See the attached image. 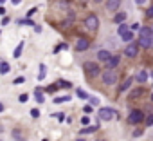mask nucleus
Segmentation results:
<instances>
[{
    "instance_id": "1",
    "label": "nucleus",
    "mask_w": 153,
    "mask_h": 141,
    "mask_svg": "<svg viewBox=\"0 0 153 141\" xmlns=\"http://www.w3.org/2000/svg\"><path fill=\"white\" fill-rule=\"evenodd\" d=\"M101 80H103V83L105 85H115L117 83V80H119V76H117V70L115 69H106V70H103V74H101Z\"/></svg>"
},
{
    "instance_id": "2",
    "label": "nucleus",
    "mask_w": 153,
    "mask_h": 141,
    "mask_svg": "<svg viewBox=\"0 0 153 141\" xmlns=\"http://www.w3.org/2000/svg\"><path fill=\"white\" fill-rule=\"evenodd\" d=\"M83 69H85L87 76H90V78H96V76L101 74V67H99L96 62H85V63H83Z\"/></svg>"
},
{
    "instance_id": "3",
    "label": "nucleus",
    "mask_w": 153,
    "mask_h": 141,
    "mask_svg": "<svg viewBox=\"0 0 153 141\" xmlns=\"http://www.w3.org/2000/svg\"><path fill=\"white\" fill-rule=\"evenodd\" d=\"M114 118H119V114H117L115 109H112V107H103V109H99V119H101V121H112Z\"/></svg>"
},
{
    "instance_id": "4",
    "label": "nucleus",
    "mask_w": 153,
    "mask_h": 141,
    "mask_svg": "<svg viewBox=\"0 0 153 141\" xmlns=\"http://www.w3.org/2000/svg\"><path fill=\"white\" fill-rule=\"evenodd\" d=\"M85 27H87L90 33H96V31L99 29V18H97V15H88V16L85 18Z\"/></svg>"
},
{
    "instance_id": "5",
    "label": "nucleus",
    "mask_w": 153,
    "mask_h": 141,
    "mask_svg": "<svg viewBox=\"0 0 153 141\" xmlns=\"http://www.w3.org/2000/svg\"><path fill=\"white\" fill-rule=\"evenodd\" d=\"M144 121V114L139 110V109H133L130 114H128V123L130 125H139V123H142Z\"/></svg>"
},
{
    "instance_id": "6",
    "label": "nucleus",
    "mask_w": 153,
    "mask_h": 141,
    "mask_svg": "<svg viewBox=\"0 0 153 141\" xmlns=\"http://www.w3.org/2000/svg\"><path fill=\"white\" fill-rule=\"evenodd\" d=\"M139 49H140V45H139L137 42H130V44H126V47H124V56L135 58V56L139 54Z\"/></svg>"
},
{
    "instance_id": "7",
    "label": "nucleus",
    "mask_w": 153,
    "mask_h": 141,
    "mask_svg": "<svg viewBox=\"0 0 153 141\" xmlns=\"http://www.w3.org/2000/svg\"><path fill=\"white\" fill-rule=\"evenodd\" d=\"M88 47H90V40H87V38H78V42H76V45H74V49L78 52L88 51Z\"/></svg>"
},
{
    "instance_id": "8",
    "label": "nucleus",
    "mask_w": 153,
    "mask_h": 141,
    "mask_svg": "<svg viewBox=\"0 0 153 141\" xmlns=\"http://www.w3.org/2000/svg\"><path fill=\"white\" fill-rule=\"evenodd\" d=\"M105 8H106V11L117 13L119 8H121V0H106V2H105Z\"/></svg>"
},
{
    "instance_id": "9",
    "label": "nucleus",
    "mask_w": 153,
    "mask_h": 141,
    "mask_svg": "<svg viewBox=\"0 0 153 141\" xmlns=\"http://www.w3.org/2000/svg\"><path fill=\"white\" fill-rule=\"evenodd\" d=\"M119 63H121V56H119V54H112V58H110L108 62H105V67H106V69H115Z\"/></svg>"
},
{
    "instance_id": "10",
    "label": "nucleus",
    "mask_w": 153,
    "mask_h": 141,
    "mask_svg": "<svg viewBox=\"0 0 153 141\" xmlns=\"http://www.w3.org/2000/svg\"><path fill=\"white\" fill-rule=\"evenodd\" d=\"M151 36H139L137 44L140 45V49H151Z\"/></svg>"
},
{
    "instance_id": "11",
    "label": "nucleus",
    "mask_w": 153,
    "mask_h": 141,
    "mask_svg": "<svg viewBox=\"0 0 153 141\" xmlns=\"http://www.w3.org/2000/svg\"><path fill=\"white\" fill-rule=\"evenodd\" d=\"M149 80V73L148 70H144V69H140L139 73H137V76H135V82H139V83H146Z\"/></svg>"
},
{
    "instance_id": "12",
    "label": "nucleus",
    "mask_w": 153,
    "mask_h": 141,
    "mask_svg": "<svg viewBox=\"0 0 153 141\" xmlns=\"http://www.w3.org/2000/svg\"><path fill=\"white\" fill-rule=\"evenodd\" d=\"M110 58H112V52H110L108 49H101V51H97V60H99V62L105 63V62H108Z\"/></svg>"
},
{
    "instance_id": "13",
    "label": "nucleus",
    "mask_w": 153,
    "mask_h": 141,
    "mask_svg": "<svg viewBox=\"0 0 153 141\" xmlns=\"http://www.w3.org/2000/svg\"><path fill=\"white\" fill-rule=\"evenodd\" d=\"M133 38H135V34H133V31H131V29H128L126 33H123V34H121V40H123L124 44H130V42H133Z\"/></svg>"
},
{
    "instance_id": "14",
    "label": "nucleus",
    "mask_w": 153,
    "mask_h": 141,
    "mask_svg": "<svg viewBox=\"0 0 153 141\" xmlns=\"http://www.w3.org/2000/svg\"><path fill=\"white\" fill-rule=\"evenodd\" d=\"M133 80H135V78H126V80H124V82H123V83L119 85V92H126V91H128V89L131 87Z\"/></svg>"
},
{
    "instance_id": "15",
    "label": "nucleus",
    "mask_w": 153,
    "mask_h": 141,
    "mask_svg": "<svg viewBox=\"0 0 153 141\" xmlns=\"http://www.w3.org/2000/svg\"><path fill=\"white\" fill-rule=\"evenodd\" d=\"M124 20H126V13H124V11H117V13H115V16H114V24H117V26H119V24H123Z\"/></svg>"
},
{
    "instance_id": "16",
    "label": "nucleus",
    "mask_w": 153,
    "mask_h": 141,
    "mask_svg": "<svg viewBox=\"0 0 153 141\" xmlns=\"http://www.w3.org/2000/svg\"><path fill=\"white\" fill-rule=\"evenodd\" d=\"M11 136L15 137V141H25V139H24V134H22L20 128H15V130L11 132Z\"/></svg>"
},
{
    "instance_id": "17",
    "label": "nucleus",
    "mask_w": 153,
    "mask_h": 141,
    "mask_svg": "<svg viewBox=\"0 0 153 141\" xmlns=\"http://www.w3.org/2000/svg\"><path fill=\"white\" fill-rule=\"evenodd\" d=\"M22 51H24V42H20V44L16 45V49L13 51V58H20V56H22Z\"/></svg>"
},
{
    "instance_id": "18",
    "label": "nucleus",
    "mask_w": 153,
    "mask_h": 141,
    "mask_svg": "<svg viewBox=\"0 0 153 141\" xmlns=\"http://www.w3.org/2000/svg\"><path fill=\"white\" fill-rule=\"evenodd\" d=\"M139 31H140V36H151V34H153V29H151L149 26H146V27H140Z\"/></svg>"
},
{
    "instance_id": "19",
    "label": "nucleus",
    "mask_w": 153,
    "mask_h": 141,
    "mask_svg": "<svg viewBox=\"0 0 153 141\" xmlns=\"http://www.w3.org/2000/svg\"><path fill=\"white\" fill-rule=\"evenodd\" d=\"M45 74H47V65H45V63H40V74H38V80H45Z\"/></svg>"
},
{
    "instance_id": "20",
    "label": "nucleus",
    "mask_w": 153,
    "mask_h": 141,
    "mask_svg": "<svg viewBox=\"0 0 153 141\" xmlns=\"http://www.w3.org/2000/svg\"><path fill=\"white\" fill-rule=\"evenodd\" d=\"M97 128H99V125H92V127H88V125H87V127L81 130V134H92V132H96Z\"/></svg>"
},
{
    "instance_id": "21",
    "label": "nucleus",
    "mask_w": 153,
    "mask_h": 141,
    "mask_svg": "<svg viewBox=\"0 0 153 141\" xmlns=\"http://www.w3.org/2000/svg\"><path fill=\"white\" fill-rule=\"evenodd\" d=\"M9 70H11L9 63H6V62H2V63H0V74H7Z\"/></svg>"
},
{
    "instance_id": "22",
    "label": "nucleus",
    "mask_w": 153,
    "mask_h": 141,
    "mask_svg": "<svg viewBox=\"0 0 153 141\" xmlns=\"http://www.w3.org/2000/svg\"><path fill=\"white\" fill-rule=\"evenodd\" d=\"M128 29H130V27H128V24H124V22H123V24H119V27H117V34L121 36V34H123V33H126Z\"/></svg>"
},
{
    "instance_id": "23",
    "label": "nucleus",
    "mask_w": 153,
    "mask_h": 141,
    "mask_svg": "<svg viewBox=\"0 0 153 141\" xmlns=\"http://www.w3.org/2000/svg\"><path fill=\"white\" fill-rule=\"evenodd\" d=\"M34 98H36V101H38V103H43V101H45V96L42 94V91H40V89H36V92H34Z\"/></svg>"
},
{
    "instance_id": "24",
    "label": "nucleus",
    "mask_w": 153,
    "mask_h": 141,
    "mask_svg": "<svg viewBox=\"0 0 153 141\" xmlns=\"http://www.w3.org/2000/svg\"><path fill=\"white\" fill-rule=\"evenodd\" d=\"M76 94H78V98H81V100H88V98H90L83 89H76Z\"/></svg>"
},
{
    "instance_id": "25",
    "label": "nucleus",
    "mask_w": 153,
    "mask_h": 141,
    "mask_svg": "<svg viewBox=\"0 0 153 141\" xmlns=\"http://www.w3.org/2000/svg\"><path fill=\"white\" fill-rule=\"evenodd\" d=\"M18 24H22V26H31V27H34V26H36V24H34V22H33L31 18H22V20H20Z\"/></svg>"
},
{
    "instance_id": "26",
    "label": "nucleus",
    "mask_w": 153,
    "mask_h": 141,
    "mask_svg": "<svg viewBox=\"0 0 153 141\" xmlns=\"http://www.w3.org/2000/svg\"><path fill=\"white\" fill-rule=\"evenodd\" d=\"M68 100H70V96H58V98H54V103H65Z\"/></svg>"
},
{
    "instance_id": "27",
    "label": "nucleus",
    "mask_w": 153,
    "mask_h": 141,
    "mask_svg": "<svg viewBox=\"0 0 153 141\" xmlns=\"http://www.w3.org/2000/svg\"><path fill=\"white\" fill-rule=\"evenodd\" d=\"M83 112H85V114H92V112H94V105H92V103L85 105V107H83Z\"/></svg>"
},
{
    "instance_id": "28",
    "label": "nucleus",
    "mask_w": 153,
    "mask_h": 141,
    "mask_svg": "<svg viewBox=\"0 0 153 141\" xmlns=\"http://www.w3.org/2000/svg\"><path fill=\"white\" fill-rule=\"evenodd\" d=\"M13 83H15V85H22V83H25V76H18V78H15Z\"/></svg>"
},
{
    "instance_id": "29",
    "label": "nucleus",
    "mask_w": 153,
    "mask_h": 141,
    "mask_svg": "<svg viewBox=\"0 0 153 141\" xmlns=\"http://www.w3.org/2000/svg\"><path fill=\"white\" fill-rule=\"evenodd\" d=\"M146 18H153V6H149L146 9Z\"/></svg>"
},
{
    "instance_id": "30",
    "label": "nucleus",
    "mask_w": 153,
    "mask_h": 141,
    "mask_svg": "<svg viewBox=\"0 0 153 141\" xmlns=\"http://www.w3.org/2000/svg\"><path fill=\"white\" fill-rule=\"evenodd\" d=\"M140 94H142V91H140V89H137V91H131V94H130V96H131V98H139Z\"/></svg>"
},
{
    "instance_id": "31",
    "label": "nucleus",
    "mask_w": 153,
    "mask_h": 141,
    "mask_svg": "<svg viewBox=\"0 0 153 141\" xmlns=\"http://www.w3.org/2000/svg\"><path fill=\"white\" fill-rule=\"evenodd\" d=\"M146 127H153V114L148 116V119H146Z\"/></svg>"
},
{
    "instance_id": "32",
    "label": "nucleus",
    "mask_w": 153,
    "mask_h": 141,
    "mask_svg": "<svg viewBox=\"0 0 153 141\" xmlns=\"http://www.w3.org/2000/svg\"><path fill=\"white\" fill-rule=\"evenodd\" d=\"M58 87H67V89H68V87H70V83H68V82H63V80H59V82H58Z\"/></svg>"
},
{
    "instance_id": "33",
    "label": "nucleus",
    "mask_w": 153,
    "mask_h": 141,
    "mask_svg": "<svg viewBox=\"0 0 153 141\" xmlns=\"http://www.w3.org/2000/svg\"><path fill=\"white\" fill-rule=\"evenodd\" d=\"M18 100H20V101H22V103H25V101H27V100H29V96H27V94H25V92H24V94H20V96H18Z\"/></svg>"
},
{
    "instance_id": "34",
    "label": "nucleus",
    "mask_w": 153,
    "mask_h": 141,
    "mask_svg": "<svg viewBox=\"0 0 153 141\" xmlns=\"http://www.w3.org/2000/svg\"><path fill=\"white\" fill-rule=\"evenodd\" d=\"M31 116L33 118H40V110L38 109H31Z\"/></svg>"
},
{
    "instance_id": "35",
    "label": "nucleus",
    "mask_w": 153,
    "mask_h": 141,
    "mask_svg": "<svg viewBox=\"0 0 153 141\" xmlns=\"http://www.w3.org/2000/svg\"><path fill=\"white\" fill-rule=\"evenodd\" d=\"M88 123H90V118H88V116H83V118H81V125H85V127H87Z\"/></svg>"
},
{
    "instance_id": "36",
    "label": "nucleus",
    "mask_w": 153,
    "mask_h": 141,
    "mask_svg": "<svg viewBox=\"0 0 153 141\" xmlns=\"http://www.w3.org/2000/svg\"><path fill=\"white\" fill-rule=\"evenodd\" d=\"M9 22H11V18H9V16H4V18H2V26H7Z\"/></svg>"
},
{
    "instance_id": "37",
    "label": "nucleus",
    "mask_w": 153,
    "mask_h": 141,
    "mask_svg": "<svg viewBox=\"0 0 153 141\" xmlns=\"http://www.w3.org/2000/svg\"><path fill=\"white\" fill-rule=\"evenodd\" d=\"M88 101H90L92 105H99V100H97V98H88Z\"/></svg>"
},
{
    "instance_id": "38",
    "label": "nucleus",
    "mask_w": 153,
    "mask_h": 141,
    "mask_svg": "<svg viewBox=\"0 0 153 141\" xmlns=\"http://www.w3.org/2000/svg\"><path fill=\"white\" fill-rule=\"evenodd\" d=\"M146 2H148V0H135V4H137V6H144Z\"/></svg>"
},
{
    "instance_id": "39",
    "label": "nucleus",
    "mask_w": 153,
    "mask_h": 141,
    "mask_svg": "<svg viewBox=\"0 0 153 141\" xmlns=\"http://www.w3.org/2000/svg\"><path fill=\"white\" fill-rule=\"evenodd\" d=\"M130 29H131V31H137V29H140V26H139V24H133Z\"/></svg>"
},
{
    "instance_id": "40",
    "label": "nucleus",
    "mask_w": 153,
    "mask_h": 141,
    "mask_svg": "<svg viewBox=\"0 0 153 141\" xmlns=\"http://www.w3.org/2000/svg\"><path fill=\"white\" fill-rule=\"evenodd\" d=\"M36 11H38V9H36V8H33V9H29V13H27V15H29V16H31V15H34V13H36Z\"/></svg>"
},
{
    "instance_id": "41",
    "label": "nucleus",
    "mask_w": 153,
    "mask_h": 141,
    "mask_svg": "<svg viewBox=\"0 0 153 141\" xmlns=\"http://www.w3.org/2000/svg\"><path fill=\"white\" fill-rule=\"evenodd\" d=\"M33 29H34V31H36V33H42V27H40V26H34V27H33Z\"/></svg>"
},
{
    "instance_id": "42",
    "label": "nucleus",
    "mask_w": 153,
    "mask_h": 141,
    "mask_svg": "<svg viewBox=\"0 0 153 141\" xmlns=\"http://www.w3.org/2000/svg\"><path fill=\"white\" fill-rule=\"evenodd\" d=\"M56 118H58L59 121H63V119H65V116H63V114H56Z\"/></svg>"
},
{
    "instance_id": "43",
    "label": "nucleus",
    "mask_w": 153,
    "mask_h": 141,
    "mask_svg": "<svg viewBox=\"0 0 153 141\" xmlns=\"http://www.w3.org/2000/svg\"><path fill=\"white\" fill-rule=\"evenodd\" d=\"M20 2H22V0H11V4H13V6H18Z\"/></svg>"
},
{
    "instance_id": "44",
    "label": "nucleus",
    "mask_w": 153,
    "mask_h": 141,
    "mask_svg": "<svg viewBox=\"0 0 153 141\" xmlns=\"http://www.w3.org/2000/svg\"><path fill=\"white\" fill-rule=\"evenodd\" d=\"M6 110V107H4V103H0V112H4Z\"/></svg>"
},
{
    "instance_id": "45",
    "label": "nucleus",
    "mask_w": 153,
    "mask_h": 141,
    "mask_svg": "<svg viewBox=\"0 0 153 141\" xmlns=\"http://www.w3.org/2000/svg\"><path fill=\"white\" fill-rule=\"evenodd\" d=\"M0 15H6V8H0Z\"/></svg>"
},
{
    "instance_id": "46",
    "label": "nucleus",
    "mask_w": 153,
    "mask_h": 141,
    "mask_svg": "<svg viewBox=\"0 0 153 141\" xmlns=\"http://www.w3.org/2000/svg\"><path fill=\"white\" fill-rule=\"evenodd\" d=\"M76 141H87L85 137H78V139H76Z\"/></svg>"
},
{
    "instance_id": "47",
    "label": "nucleus",
    "mask_w": 153,
    "mask_h": 141,
    "mask_svg": "<svg viewBox=\"0 0 153 141\" xmlns=\"http://www.w3.org/2000/svg\"><path fill=\"white\" fill-rule=\"evenodd\" d=\"M94 2H96V4H101V2H103V0H94Z\"/></svg>"
},
{
    "instance_id": "48",
    "label": "nucleus",
    "mask_w": 153,
    "mask_h": 141,
    "mask_svg": "<svg viewBox=\"0 0 153 141\" xmlns=\"http://www.w3.org/2000/svg\"><path fill=\"white\" fill-rule=\"evenodd\" d=\"M4 2H6V0H0V6H2V4H4Z\"/></svg>"
},
{
    "instance_id": "49",
    "label": "nucleus",
    "mask_w": 153,
    "mask_h": 141,
    "mask_svg": "<svg viewBox=\"0 0 153 141\" xmlns=\"http://www.w3.org/2000/svg\"><path fill=\"white\" fill-rule=\"evenodd\" d=\"M151 49H153V36H151Z\"/></svg>"
},
{
    "instance_id": "50",
    "label": "nucleus",
    "mask_w": 153,
    "mask_h": 141,
    "mask_svg": "<svg viewBox=\"0 0 153 141\" xmlns=\"http://www.w3.org/2000/svg\"><path fill=\"white\" fill-rule=\"evenodd\" d=\"M151 100H153V94H151Z\"/></svg>"
},
{
    "instance_id": "51",
    "label": "nucleus",
    "mask_w": 153,
    "mask_h": 141,
    "mask_svg": "<svg viewBox=\"0 0 153 141\" xmlns=\"http://www.w3.org/2000/svg\"><path fill=\"white\" fill-rule=\"evenodd\" d=\"M151 29H153V27H151Z\"/></svg>"
},
{
    "instance_id": "52",
    "label": "nucleus",
    "mask_w": 153,
    "mask_h": 141,
    "mask_svg": "<svg viewBox=\"0 0 153 141\" xmlns=\"http://www.w3.org/2000/svg\"><path fill=\"white\" fill-rule=\"evenodd\" d=\"M99 141H101V139H99Z\"/></svg>"
}]
</instances>
